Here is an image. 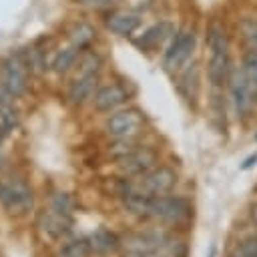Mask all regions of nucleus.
<instances>
[{"instance_id": "obj_1", "label": "nucleus", "mask_w": 257, "mask_h": 257, "mask_svg": "<svg viewBox=\"0 0 257 257\" xmlns=\"http://www.w3.org/2000/svg\"><path fill=\"white\" fill-rule=\"evenodd\" d=\"M124 205L133 215L157 219L167 225L187 223L193 215L191 203L175 195H147L143 191H126Z\"/></svg>"}, {"instance_id": "obj_2", "label": "nucleus", "mask_w": 257, "mask_h": 257, "mask_svg": "<svg viewBox=\"0 0 257 257\" xmlns=\"http://www.w3.org/2000/svg\"><path fill=\"white\" fill-rule=\"evenodd\" d=\"M207 50H209V62H207V78L211 86L219 88L227 82L231 72V54H229V38L227 30L221 22H211L207 26Z\"/></svg>"}, {"instance_id": "obj_3", "label": "nucleus", "mask_w": 257, "mask_h": 257, "mask_svg": "<svg viewBox=\"0 0 257 257\" xmlns=\"http://www.w3.org/2000/svg\"><path fill=\"white\" fill-rule=\"evenodd\" d=\"M0 205L12 217H24L34 207V193L22 179L0 181Z\"/></svg>"}, {"instance_id": "obj_4", "label": "nucleus", "mask_w": 257, "mask_h": 257, "mask_svg": "<svg viewBox=\"0 0 257 257\" xmlns=\"http://www.w3.org/2000/svg\"><path fill=\"white\" fill-rule=\"evenodd\" d=\"M227 82H229V98H231V104H233L235 114L241 120L249 118L251 112H253V108L257 106V98L253 94V88H251V84H249L243 68L241 66L231 68Z\"/></svg>"}, {"instance_id": "obj_5", "label": "nucleus", "mask_w": 257, "mask_h": 257, "mask_svg": "<svg viewBox=\"0 0 257 257\" xmlns=\"http://www.w3.org/2000/svg\"><path fill=\"white\" fill-rule=\"evenodd\" d=\"M98 70H100V58L96 54H86L80 62V74L72 80L68 88V98L72 102L82 104L86 98L94 94L98 82Z\"/></svg>"}, {"instance_id": "obj_6", "label": "nucleus", "mask_w": 257, "mask_h": 257, "mask_svg": "<svg viewBox=\"0 0 257 257\" xmlns=\"http://www.w3.org/2000/svg\"><path fill=\"white\" fill-rule=\"evenodd\" d=\"M195 30L193 28H181L173 34L171 38V44L167 46L165 50V56H163V64L167 70H179L193 54L195 50Z\"/></svg>"}, {"instance_id": "obj_7", "label": "nucleus", "mask_w": 257, "mask_h": 257, "mask_svg": "<svg viewBox=\"0 0 257 257\" xmlns=\"http://www.w3.org/2000/svg\"><path fill=\"white\" fill-rule=\"evenodd\" d=\"M28 62L22 52H12L4 62H2V74L0 80L8 86V90L14 96H20L26 90V80H28Z\"/></svg>"}, {"instance_id": "obj_8", "label": "nucleus", "mask_w": 257, "mask_h": 257, "mask_svg": "<svg viewBox=\"0 0 257 257\" xmlns=\"http://www.w3.org/2000/svg\"><path fill=\"white\" fill-rule=\"evenodd\" d=\"M143 122H145V118H143L141 110L124 108V110H118V112L110 114L104 122V128L114 139H133L141 131Z\"/></svg>"}, {"instance_id": "obj_9", "label": "nucleus", "mask_w": 257, "mask_h": 257, "mask_svg": "<svg viewBox=\"0 0 257 257\" xmlns=\"http://www.w3.org/2000/svg\"><path fill=\"white\" fill-rule=\"evenodd\" d=\"M157 165V153L149 147H135L126 155L118 157V169L124 175H145Z\"/></svg>"}, {"instance_id": "obj_10", "label": "nucleus", "mask_w": 257, "mask_h": 257, "mask_svg": "<svg viewBox=\"0 0 257 257\" xmlns=\"http://www.w3.org/2000/svg\"><path fill=\"white\" fill-rule=\"evenodd\" d=\"M177 185V173L169 167H157L145 173L139 181V191L147 195H165Z\"/></svg>"}, {"instance_id": "obj_11", "label": "nucleus", "mask_w": 257, "mask_h": 257, "mask_svg": "<svg viewBox=\"0 0 257 257\" xmlns=\"http://www.w3.org/2000/svg\"><path fill=\"white\" fill-rule=\"evenodd\" d=\"M128 96H131V92L126 90L124 84L112 82V84L100 86V88L94 92L92 102H94V108H96V110H100V112H110V110L118 108L120 104H124V102L128 100Z\"/></svg>"}, {"instance_id": "obj_12", "label": "nucleus", "mask_w": 257, "mask_h": 257, "mask_svg": "<svg viewBox=\"0 0 257 257\" xmlns=\"http://www.w3.org/2000/svg\"><path fill=\"white\" fill-rule=\"evenodd\" d=\"M38 225H40V229H42L50 239H62V237L68 235L70 229H72V217H70V213L58 211V209L52 207L50 211L40 213Z\"/></svg>"}, {"instance_id": "obj_13", "label": "nucleus", "mask_w": 257, "mask_h": 257, "mask_svg": "<svg viewBox=\"0 0 257 257\" xmlns=\"http://www.w3.org/2000/svg\"><path fill=\"white\" fill-rule=\"evenodd\" d=\"M139 26H141V18L126 10L110 12L106 18V28L118 36H133Z\"/></svg>"}, {"instance_id": "obj_14", "label": "nucleus", "mask_w": 257, "mask_h": 257, "mask_svg": "<svg viewBox=\"0 0 257 257\" xmlns=\"http://www.w3.org/2000/svg\"><path fill=\"white\" fill-rule=\"evenodd\" d=\"M169 34H173V26L169 24V22H157V24H153V26H149L137 40H135V44L141 48V50H155V48H159L167 38H169Z\"/></svg>"}, {"instance_id": "obj_15", "label": "nucleus", "mask_w": 257, "mask_h": 257, "mask_svg": "<svg viewBox=\"0 0 257 257\" xmlns=\"http://www.w3.org/2000/svg\"><path fill=\"white\" fill-rule=\"evenodd\" d=\"M88 241H90L92 251H96V253H112V251H116V249L120 247V239H118L112 231H108V229H104V227L96 229V231L88 237Z\"/></svg>"}, {"instance_id": "obj_16", "label": "nucleus", "mask_w": 257, "mask_h": 257, "mask_svg": "<svg viewBox=\"0 0 257 257\" xmlns=\"http://www.w3.org/2000/svg\"><path fill=\"white\" fill-rule=\"evenodd\" d=\"M90 251H92V247H90L88 237H78V239H72L62 245L60 257H88Z\"/></svg>"}, {"instance_id": "obj_17", "label": "nucleus", "mask_w": 257, "mask_h": 257, "mask_svg": "<svg viewBox=\"0 0 257 257\" xmlns=\"http://www.w3.org/2000/svg\"><path fill=\"white\" fill-rule=\"evenodd\" d=\"M239 34H241L247 50H257V18L245 16L239 22Z\"/></svg>"}, {"instance_id": "obj_18", "label": "nucleus", "mask_w": 257, "mask_h": 257, "mask_svg": "<svg viewBox=\"0 0 257 257\" xmlns=\"http://www.w3.org/2000/svg\"><path fill=\"white\" fill-rule=\"evenodd\" d=\"M78 52H80V48H78V46L68 44L66 48H62V50H60V52L54 56L52 68H54L56 72H66V70H68V68L74 64V60H76Z\"/></svg>"}, {"instance_id": "obj_19", "label": "nucleus", "mask_w": 257, "mask_h": 257, "mask_svg": "<svg viewBox=\"0 0 257 257\" xmlns=\"http://www.w3.org/2000/svg\"><path fill=\"white\" fill-rule=\"evenodd\" d=\"M241 68L253 88V94L257 98V50H247L243 54V60H241Z\"/></svg>"}, {"instance_id": "obj_20", "label": "nucleus", "mask_w": 257, "mask_h": 257, "mask_svg": "<svg viewBox=\"0 0 257 257\" xmlns=\"http://www.w3.org/2000/svg\"><path fill=\"white\" fill-rule=\"evenodd\" d=\"M94 28L90 26V24H86V22H80V24H76L72 30H70V44H74V46H78L80 50L84 48V46H88L90 44V40L94 38Z\"/></svg>"}, {"instance_id": "obj_21", "label": "nucleus", "mask_w": 257, "mask_h": 257, "mask_svg": "<svg viewBox=\"0 0 257 257\" xmlns=\"http://www.w3.org/2000/svg\"><path fill=\"white\" fill-rule=\"evenodd\" d=\"M231 257H257V237H247L241 243L235 245L231 251Z\"/></svg>"}, {"instance_id": "obj_22", "label": "nucleus", "mask_w": 257, "mask_h": 257, "mask_svg": "<svg viewBox=\"0 0 257 257\" xmlns=\"http://www.w3.org/2000/svg\"><path fill=\"white\" fill-rule=\"evenodd\" d=\"M52 207H54V209H58V211L70 213V209H72V201H70V197H68V195L58 193V195L52 199Z\"/></svg>"}, {"instance_id": "obj_23", "label": "nucleus", "mask_w": 257, "mask_h": 257, "mask_svg": "<svg viewBox=\"0 0 257 257\" xmlns=\"http://www.w3.org/2000/svg\"><path fill=\"white\" fill-rule=\"evenodd\" d=\"M124 257H169L163 249H149V251H124Z\"/></svg>"}, {"instance_id": "obj_24", "label": "nucleus", "mask_w": 257, "mask_h": 257, "mask_svg": "<svg viewBox=\"0 0 257 257\" xmlns=\"http://www.w3.org/2000/svg\"><path fill=\"white\" fill-rule=\"evenodd\" d=\"M12 98H16V96H14V94L8 90V86L0 80V106H10Z\"/></svg>"}, {"instance_id": "obj_25", "label": "nucleus", "mask_w": 257, "mask_h": 257, "mask_svg": "<svg viewBox=\"0 0 257 257\" xmlns=\"http://www.w3.org/2000/svg\"><path fill=\"white\" fill-rule=\"evenodd\" d=\"M114 0H76V4L86 6V8H106L110 6Z\"/></svg>"}, {"instance_id": "obj_26", "label": "nucleus", "mask_w": 257, "mask_h": 257, "mask_svg": "<svg viewBox=\"0 0 257 257\" xmlns=\"http://www.w3.org/2000/svg\"><path fill=\"white\" fill-rule=\"evenodd\" d=\"M249 215H251V219H253V223L257 225V203L251 207V211H249Z\"/></svg>"}]
</instances>
